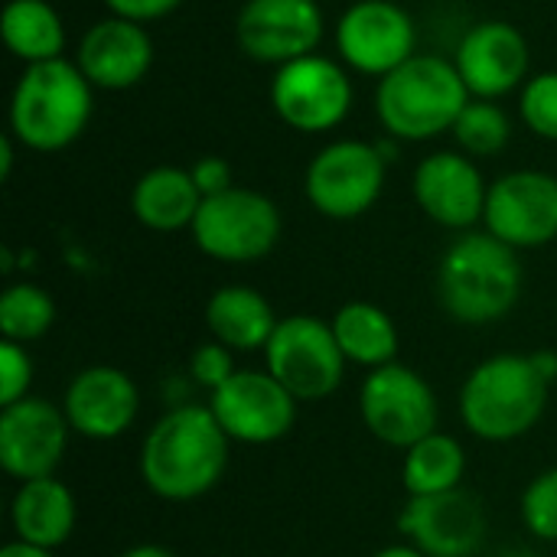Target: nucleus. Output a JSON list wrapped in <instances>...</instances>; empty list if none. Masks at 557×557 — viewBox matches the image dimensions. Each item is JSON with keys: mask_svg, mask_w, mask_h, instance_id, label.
Here are the masks:
<instances>
[{"mask_svg": "<svg viewBox=\"0 0 557 557\" xmlns=\"http://www.w3.org/2000/svg\"><path fill=\"white\" fill-rule=\"evenodd\" d=\"M59 405L72 434L95 444H108L134 428L140 414V388L124 369L98 362L78 369L69 379Z\"/></svg>", "mask_w": 557, "mask_h": 557, "instance_id": "obj_15", "label": "nucleus"}, {"mask_svg": "<svg viewBox=\"0 0 557 557\" xmlns=\"http://www.w3.org/2000/svg\"><path fill=\"white\" fill-rule=\"evenodd\" d=\"M209 339L238 352H264L271 343L281 317L274 313L271 300L248 284H225L209 294L202 310Z\"/></svg>", "mask_w": 557, "mask_h": 557, "instance_id": "obj_22", "label": "nucleus"}, {"mask_svg": "<svg viewBox=\"0 0 557 557\" xmlns=\"http://www.w3.org/2000/svg\"><path fill=\"white\" fill-rule=\"evenodd\" d=\"M398 532L428 557H473L486 542V509L467 490L408 496L398 512Z\"/></svg>", "mask_w": 557, "mask_h": 557, "instance_id": "obj_17", "label": "nucleus"}, {"mask_svg": "<svg viewBox=\"0 0 557 557\" xmlns=\"http://www.w3.org/2000/svg\"><path fill=\"white\" fill-rule=\"evenodd\" d=\"M372 557H428V555H424V552H418L411 542H395V545L379 548Z\"/></svg>", "mask_w": 557, "mask_h": 557, "instance_id": "obj_38", "label": "nucleus"}, {"mask_svg": "<svg viewBox=\"0 0 557 557\" xmlns=\"http://www.w3.org/2000/svg\"><path fill=\"white\" fill-rule=\"evenodd\" d=\"M189 379H193V385H199L206 395H212V392H219L235 372H238V366H235V352L228 349V346H222V343H215V339H206V343H199L196 349H193V356H189Z\"/></svg>", "mask_w": 557, "mask_h": 557, "instance_id": "obj_32", "label": "nucleus"}, {"mask_svg": "<svg viewBox=\"0 0 557 557\" xmlns=\"http://www.w3.org/2000/svg\"><path fill=\"white\" fill-rule=\"evenodd\" d=\"M271 104L287 127L300 134H326L346 121L352 108V82L339 62L310 52L277 65L271 78Z\"/></svg>", "mask_w": 557, "mask_h": 557, "instance_id": "obj_10", "label": "nucleus"}, {"mask_svg": "<svg viewBox=\"0 0 557 557\" xmlns=\"http://www.w3.org/2000/svg\"><path fill=\"white\" fill-rule=\"evenodd\" d=\"M470 91L457 65L444 55L418 52L375 88V114L392 137L401 140H431L444 131H454L460 111L467 108Z\"/></svg>", "mask_w": 557, "mask_h": 557, "instance_id": "obj_5", "label": "nucleus"}, {"mask_svg": "<svg viewBox=\"0 0 557 557\" xmlns=\"http://www.w3.org/2000/svg\"><path fill=\"white\" fill-rule=\"evenodd\" d=\"M454 65L470 98L496 101L529 82V42L512 23L483 20L460 39Z\"/></svg>", "mask_w": 557, "mask_h": 557, "instance_id": "obj_19", "label": "nucleus"}, {"mask_svg": "<svg viewBox=\"0 0 557 557\" xmlns=\"http://www.w3.org/2000/svg\"><path fill=\"white\" fill-rule=\"evenodd\" d=\"M206 405L228 441L245 447L284 441L294 431L300 408V401L268 369H238L219 392L209 395Z\"/></svg>", "mask_w": 557, "mask_h": 557, "instance_id": "obj_11", "label": "nucleus"}, {"mask_svg": "<svg viewBox=\"0 0 557 557\" xmlns=\"http://www.w3.org/2000/svg\"><path fill=\"white\" fill-rule=\"evenodd\" d=\"M336 49L349 69L385 78L418 55V26L392 0H356L336 23Z\"/></svg>", "mask_w": 557, "mask_h": 557, "instance_id": "obj_13", "label": "nucleus"}, {"mask_svg": "<svg viewBox=\"0 0 557 557\" xmlns=\"http://www.w3.org/2000/svg\"><path fill=\"white\" fill-rule=\"evenodd\" d=\"M284 232L274 199L258 189L232 186L228 193L202 199L189 228L193 245L219 264H255L268 258Z\"/></svg>", "mask_w": 557, "mask_h": 557, "instance_id": "obj_6", "label": "nucleus"}, {"mask_svg": "<svg viewBox=\"0 0 557 557\" xmlns=\"http://www.w3.org/2000/svg\"><path fill=\"white\" fill-rule=\"evenodd\" d=\"M0 36L10 55L26 65L62 59L65 26L49 0H7L0 10Z\"/></svg>", "mask_w": 557, "mask_h": 557, "instance_id": "obj_26", "label": "nucleus"}, {"mask_svg": "<svg viewBox=\"0 0 557 557\" xmlns=\"http://www.w3.org/2000/svg\"><path fill=\"white\" fill-rule=\"evenodd\" d=\"M330 326L349 366L375 372L382 366L398 362V349H401L398 323L379 304L349 300L330 317Z\"/></svg>", "mask_w": 557, "mask_h": 557, "instance_id": "obj_24", "label": "nucleus"}, {"mask_svg": "<svg viewBox=\"0 0 557 557\" xmlns=\"http://www.w3.org/2000/svg\"><path fill=\"white\" fill-rule=\"evenodd\" d=\"M483 228L516 251H532L557 238V176L516 170L490 186Z\"/></svg>", "mask_w": 557, "mask_h": 557, "instance_id": "obj_14", "label": "nucleus"}, {"mask_svg": "<svg viewBox=\"0 0 557 557\" xmlns=\"http://www.w3.org/2000/svg\"><path fill=\"white\" fill-rule=\"evenodd\" d=\"M242 52L264 65H284L317 52L323 10L317 0H248L235 20Z\"/></svg>", "mask_w": 557, "mask_h": 557, "instance_id": "obj_16", "label": "nucleus"}, {"mask_svg": "<svg viewBox=\"0 0 557 557\" xmlns=\"http://www.w3.org/2000/svg\"><path fill=\"white\" fill-rule=\"evenodd\" d=\"M548 398L552 382L535 369L532 352H496L467 372L457 411L476 441L512 444L542 424Z\"/></svg>", "mask_w": 557, "mask_h": 557, "instance_id": "obj_3", "label": "nucleus"}, {"mask_svg": "<svg viewBox=\"0 0 557 557\" xmlns=\"http://www.w3.org/2000/svg\"><path fill=\"white\" fill-rule=\"evenodd\" d=\"M532 362H535V369L555 385L557 382V349H539V352H532Z\"/></svg>", "mask_w": 557, "mask_h": 557, "instance_id": "obj_35", "label": "nucleus"}, {"mask_svg": "<svg viewBox=\"0 0 557 557\" xmlns=\"http://www.w3.org/2000/svg\"><path fill=\"white\" fill-rule=\"evenodd\" d=\"M359 418L375 441L405 454L428 434L441 431V401L418 369L392 362L366 372L359 388Z\"/></svg>", "mask_w": 557, "mask_h": 557, "instance_id": "obj_8", "label": "nucleus"}, {"mask_svg": "<svg viewBox=\"0 0 557 557\" xmlns=\"http://www.w3.org/2000/svg\"><path fill=\"white\" fill-rule=\"evenodd\" d=\"M467 447L447 434V431H434L424 441H418L414 447L405 450L401 457V486L408 496H441V493H454L463 490L467 480Z\"/></svg>", "mask_w": 557, "mask_h": 557, "instance_id": "obj_25", "label": "nucleus"}, {"mask_svg": "<svg viewBox=\"0 0 557 557\" xmlns=\"http://www.w3.org/2000/svg\"><path fill=\"white\" fill-rule=\"evenodd\" d=\"M0 557H55V552H46V548H33V545H26V542H7L3 548H0Z\"/></svg>", "mask_w": 557, "mask_h": 557, "instance_id": "obj_37", "label": "nucleus"}, {"mask_svg": "<svg viewBox=\"0 0 557 557\" xmlns=\"http://www.w3.org/2000/svg\"><path fill=\"white\" fill-rule=\"evenodd\" d=\"M519 519L532 539L557 545V467H548L529 480L519 496Z\"/></svg>", "mask_w": 557, "mask_h": 557, "instance_id": "obj_29", "label": "nucleus"}, {"mask_svg": "<svg viewBox=\"0 0 557 557\" xmlns=\"http://www.w3.org/2000/svg\"><path fill=\"white\" fill-rule=\"evenodd\" d=\"M75 525L78 503L59 476L16 483V493L10 499V529L16 542L59 552L75 535Z\"/></svg>", "mask_w": 557, "mask_h": 557, "instance_id": "obj_21", "label": "nucleus"}, {"mask_svg": "<svg viewBox=\"0 0 557 557\" xmlns=\"http://www.w3.org/2000/svg\"><path fill=\"white\" fill-rule=\"evenodd\" d=\"M519 111L532 134L557 140V72H539L522 85Z\"/></svg>", "mask_w": 557, "mask_h": 557, "instance_id": "obj_30", "label": "nucleus"}, {"mask_svg": "<svg viewBox=\"0 0 557 557\" xmlns=\"http://www.w3.org/2000/svg\"><path fill=\"white\" fill-rule=\"evenodd\" d=\"M72 428L62 405L42 395H26L16 405L0 408V470L16 480L55 476L65 460Z\"/></svg>", "mask_w": 557, "mask_h": 557, "instance_id": "obj_12", "label": "nucleus"}, {"mask_svg": "<svg viewBox=\"0 0 557 557\" xmlns=\"http://www.w3.org/2000/svg\"><path fill=\"white\" fill-rule=\"evenodd\" d=\"M33 379H36V366L33 356L23 343H10L0 339V408L23 401L26 395H33Z\"/></svg>", "mask_w": 557, "mask_h": 557, "instance_id": "obj_31", "label": "nucleus"}, {"mask_svg": "<svg viewBox=\"0 0 557 557\" xmlns=\"http://www.w3.org/2000/svg\"><path fill=\"white\" fill-rule=\"evenodd\" d=\"M385 189V150L366 140L326 144L307 166V202L336 222L366 215Z\"/></svg>", "mask_w": 557, "mask_h": 557, "instance_id": "obj_9", "label": "nucleus"}, {"mask_svg": "<svg viewBox=\"0 0 557 557\" xmlns=\"http://www.w3.org/2000/svg\"><path fill=\"white\" fill-rule=\"evenodd\" d=\"M13 170V137H0V180H10Z\"/></svg>", "mask_w": 557, "mask_h": 557, "instance_id": "obj_39", "label": "nucleus"}, {"mask_svg": "<svg viewBox=\"0 0 557 557\" xmlns=\"http://www.w3.org/2000/svg\"><path fill=\"white\" fill-rule=\"evenodd\" d=\"M441 310L460 326H493L506 320L525 290V268L516 248L483 232H460L437 261L434 277Z\"/></svg>", "mask_w": 557, "mask_h": 557, "instance_id": "obj_2", "label": "nucleus"}, {"mask_svg": "<svg viewBox=\"0 0 557 557\" xmlns=\"http://www.w3.org/2000/svg\"><path fill=\"white\" fill-rule=\"evenodd\" d=\"M261 356H264V369L300 405L326 401L330 395H336L349 369L330 320L313 313L281 317Z\"/></svg>", "mask_w": 557, "mask_h": 557, "instance_id": "obj_7", "label": "nucleus"}, {"mask_svg": "<svg viewBox=\"0 0 557 557\" xmlns=\"http://www.w3.org/2000/svg\"><path fill=\"white\" fill-rule=\"evenodd\" d=\"M91 82L69 59L26 65L10 95V137L36 153H59L91 117Z\"/></svg>", "mask_w": 557, "mask_h": 557, "instance_id": "obj_4", "label": "nucleus"}, {"mask_svg": "<svg viewBox=\"0 0 557 557\" xmlns=\"http://www.w3.org/2000/svg\"><path fill=\"white\" fill-rule=\"evenodd\" d=\"M454 137L467 157H496L512 137V124L496 101L470 98L454 124Z\"/></svg>", "mask_w": 557, "mask_h": 557, "instance_id": "obj_28", "label": "nucleus"}, {"mask_svg": "<svg viewBox=\"0 0 557 557\" xmlns=\"http://www.w3.org/2000/svg\"><path fill=\"white\" fill-rule=\"evenodd\" d=\"M55 326V300L46 287L20 281L7 284L0 294V339L36 343Z\"/></svg>", "mask_w": 557, "mask_h": 557, "instance_id": "obj_27", "label": "nucleus"}, {"mask_svg": "<svg viewBox=\"0 0 557 557\" xmlns=\"http://www.w3.org/2000/svg\"><path fill=\"white\" fill-rule=\"evenodd\" d=\"M202 193L193 183V173L183 166H153L131 189V212L150 232H183L193 228Z\"/></svg>", "mask_w": 557, "mask_h": 557, "instance_id": "obj_23", "label": "nucleus"}, {"mask_svg": "<svg viewBox=\"0 0 557 557\" xmlns=\"http://www.w3.org/2000/svg\"><path fill=\"white\" fill-rule=\"evenodd\" d=\"M75 65L91 82V88L124 91L150 72L153 39L144 29V23L108 16L85 29Z\"/></svg>", "mask_w": 557, "mask_h": 557, "instance_id": "obj_20", "label": "nucleus"}, {"mask_svg": "<svg viewBox=\"0 0 557 557\" xmlns=\"http://www.w3.org/2000/svg\"><path fill=\"white\" fill-rule=\"evenodd\" d=\"M117 557H180L173 548H166V545H153V542H144V545H131V548H124Z\"/></svg>", "mask_w": 557, "mask_h": 557, "instance_id": "obj_36", "label": "nucleus"}, {"mask_svg": "<svg viewBox=\"0 0 557 557\" xmlns=\"http://www.w3.org/2000/svg\"><path fill=\"white\" fill-rule=\"evenodd\" d=\"M111 16H124L134 23H150L166 13H173L183 0H104Z\"/></svg>", "mask_w": 557, "mask_h": 557, "instance_id": "obj_34", "label": "nucleus"}, {"mask_svg": "<svg viewBox=\"0 0 557 557\" xmlns=\"http://www.w3.org/2000/svg\"><path fill=\"white\" fill-rule=\"evenodd\" d=\"M189 173H193V183H196V189L202 193V199L219 196V193H228V189L235 186L232 163H228L225 157H215V153L196 160V163L189 166Z\"/></svg>", "mask_w": 557, "mask_h": 557, "instance_id": "obj_33", "label": "nucleus"}, {"mask_svg": "<svg viewBox=\"0 0 557 557\" xmlns=\"http://www.w3.org/2000/svg\"><path fill=\"white\" fill-rule=\"evenodd\" d=\"M232 441L209 405H176L140 441L137 473L160 503L186 506L209 496L228 470Z\"/></svg>", "mask_w": 557, "mask_h": 557, "instance_id": "obj_1", "label": "nucleus"}, {"mask_svg": "<svg viewBox=\"0 0 557 557\" xmlns=\"http://www.w3.org/2000/svg\"><path fill=\"white\" fill-rule=\"evenodd\" d=\"M414 202L421 212L450 232H473L483 222L490 186L463 150L428 153L411 180Z\"/></svg>", "mask_w": 557, "mask_h": 557, "instance_id": "obj_18", "label": "nucleus"}]
</instances>
